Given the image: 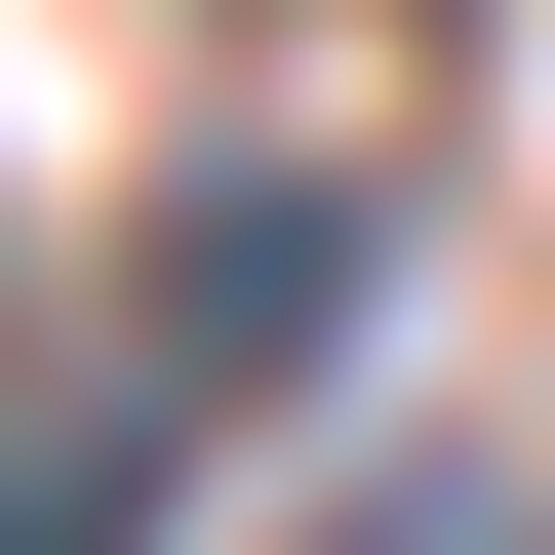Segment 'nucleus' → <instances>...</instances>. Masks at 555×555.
I'll return each mask as SVG.
<instances>
[{
  "mask_svg": "<svg viewBox=\"0 0 555 555\" xmlns=\"http://www.w3.org/2000/svg\"><path fill=\"white\" fill-rule=\"evenodd\" d=\"M358 278H397V159H198V198H159V278H119V358L238 437V397L358 358Z\"/></svg>",
  "mask_w": 555,
  "mask_h": 555,
  "instance_id": "nucleus-1",
  "label": "nucleus"
},
{
  "mask_svg": "<svg viewBox=\"0 0 555 555\" xmlns=\"http://www.w3.org/2000/svg\"><path fill=\"white\" fill-rule=\"evenodd\" d=\"M159 437H198V397H159V358H80L40 437H0V555H159Z\"/></svg>",
  "mask_w": 555,
  "mask_h": 555,
  "instance_id": "nucleus-2",
  "label": "nucleus"
},
{
  "mask_svg": "<svg viewBox=\"0 0 555 555\" xmlns=\"http://www.w3.org/2000/svg\"><path fill=\"white\" fill-rule=\"evenodd\" d=\"M318 555H555V476H516V437H397V476H358Z\"/></svg>",
  "mask_w": 555,
  "mask_h": 555,
  "instance_id": "nucleus-3",
  "label": "nucleus"
}]
</instances>
